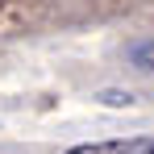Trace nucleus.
Masks as SVG:
<instances>
[{
	"label": "nucleus",
	"mask_w": 154,
	"mask_h": 154,
	"mask_svg": "<svg viewBox=\"0 0 154 154\" xmlns=\"http://www.w3.org/2000/svg\"><path fill=\"white\" fill-rule=\"evenodd\" d=\"M63 154H154V137H108V142H83Z\"/></svg>",
	"instance_id": "f257e3e1"
},
{
	"label": "nucleus",
	"mask_w": 154,
	"mask_h": 154,
	"mask_svg": "<svg viewBox=\"0 0 154 154\" xmlns=\"http://www.w3.org/2000/svg\"><path fill=\"white\" fill-rule=\"evenodd\" d=\"M129 63H133L137 71H154V42H137V46L129 50Z\"/></svg>",
	"instance_id": "f03ea898"
}]
</instances>
